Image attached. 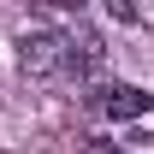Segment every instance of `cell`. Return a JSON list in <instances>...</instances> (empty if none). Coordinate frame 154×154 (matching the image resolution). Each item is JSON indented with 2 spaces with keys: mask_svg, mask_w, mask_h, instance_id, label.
<instances>
[{
  "mask_svg": "<svg viewBox=\"0 0 154 154\" xmlns=\"http://www.w3.org/2000/svg\"><path fill=\"white\" fill-rule=\"evenodd\" d=\"M77 154H119V148H113V142H101V136H89V142H83Z\"/></svg>",
  "mask_w": 154,
  "mask_h": 154,
  "instance_id": "cell-4",
  "label": "cell"
},
{
  "mask_svg": "<svg viewBox=\"0 0 154 154\" xmlns=\"http://www.w3.org/2000/svg\"><path fill=\"white\" fill-rule=\"evenodd\" d=\"M18 65H24V77H54L59 65H65V36H54V30H24L18 36Z\"/></svg>",
  "mask_w": 154,
  "mask_h": 154,
  "instance_id": "cell-1",
  "label": "cell"
},
{
  "mask_svg": "<svg viewBox=\"0 0 154 154\" xmlns=\"http://www.w3.org/2000/svg\"><path fill=\"white\" fill-rule=\"evenodd\" d=\"M95 107H101L107 119H142V113L154 107V95H148V89H136V83H113V89H101V95H95Z\"/></svg>",
  "mask_w": 154,
  "mask_h": 154,
  "instance_id": "cell-3",
  "label": "cell"
},
{
  "mask_svg": "<svg viewBox=\"0 0 154 154\" xmlns=\"http://www.w3.org/2000/svg\"><path fill=\"white\" fill-rule=\"evenodd\" d=\"M65 65H71L77 77H95L101 65H107V42H101L95 30H71V36H65Z\"/></svg>",
  "mask_w": 154,
  "mask_h": 154,
  "instance_id": "cell-2",
  "label": "cell"
}]
</instances>
